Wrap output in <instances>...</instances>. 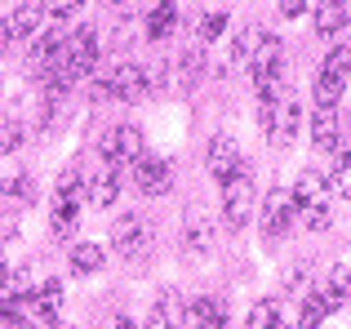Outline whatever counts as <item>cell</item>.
I'll return each mask as SVG.
<instances>
[{"instance_id": "1", "label": "cell", "mask_w": 351, "mask_h": 329, "mask_svg": "<svg viewBox=\"0 0 351 329\" xmlns=\"http://www.w3.org/2000/svg\"><path fill=\"white\" fill-rule=\"evenodd\" d=\"M80 169L76 164H67V169L58 173V191H53V200H49V232L53 236H71L76 232V223H80Z\"/></svg>"}, {"instance_id": "2", "label": "cell", "mask_w": 351, "mask_h": 329, "mask_svg": "<svg viewBox=\"0 0 351 329\" xmlns=\"http://www.w3.org/2000/svg\"><path fill=\"white\" fill-rule=\"evenodd\" d=\"M258 116H263L267 143H271L276 151H285V147H289V143H293V134H298V121H302L298 103H293V89L280 98V103H271V107H258Z\"/></svg>"}, {"instance_id": "3", "label": "cell", "mask_w": 351, "mask_h": 329, "mask_svg": "<svg viewBox=\"0 0 351 329\" xmlns=\"http://www.w3.org/2000/svg\"><path fill=\"white\" fill-rule=\"evenodd\" d=\"M254 218V178L245 169H236L232 178L223 182V223L240 232V227Z\"/></svg>"}, {"instance_id": "4", "label": "cell", "mask_w": 351, "mask_h": 329, "mask_svg": "<svg viewBox=\"0 0 351 329\" xmlns=\"http://www.w3.org/2000/svg\"><path fill=\"white\" fill-rule=\"evenodd\" d=\"M98 151H103V160L112 164V169H125V164H134L143 156V130H138V125H116V130L103 134Z\"/></svg>"}, {"instance_id": "5", "label": "cell", "mask_w": 351, "mask_h": 329, "mask_svg": "<svg viewBox=\"0 0 351 329\" xmlns=\"http://www.w3.org/2000/svg\"><path fill=\"white\" fill-rule=\"evenodd\" d=\"M98 94L120 98V103H143L152 94V85H147V71L138 62H120V67H112V76L98 85Z\"/></svg>"}, {"instance_id": "6", "label": "cell", "mask_w": 351, "mask_h": 329, "mask_svg": "<svg viewBox=\"0 0 351 329\" xmlns=\"http://www.w3.org/2000/svg\"><path fill=\"white\" fill-rule=\"evenodd\" d=\"M293 218H298L293 191L271 187V191H267V200H263V232H267V241H280V236L289 232V223H293Z\"/></svg>"}, {"instance_id": "7", "label": "cell", "mask_w": 351, "mask_h": 329, "mask_svg": "<svg viewBox=\"0 0 351 329\" xmlns=\"http://www.w3.org/2000/svg\"><path fill=\"white\" fill-rule=\"evenodd\" d=\"M129 169H134V187L143 196H165L173 187V164L160 160V156H138Z\"/></svg>"}, {"instance_id": "8", "label": "cell", "mask_w": 351, "mask_h": 329, "mask_svg": "<svg viewBox=\"0 0 351 329\" xmlns=\"http://www.w3.org/2000/svg\"><path fill=\"white\" fill-rule=\"evenodd\" d=\"M205 164H209V173H214L218 182H227L236 169H245L240 143L232 138V134H214V138H209V151H205Z\"/></svg>"}, {"instance_id": "9", "label": "cell", "mask_w": 351, "mask_h": 329, "mask_svg": "<svg viewBox=\"0 0 351 329\" xmlns=\"http://www.w3.org/2000/svg\"><path fill=\"white\" fill-rule=\"evenodd\" d=\"M147 245H152V227H147L138 214L120 218V223L112 227V249L120 254V258H138Z\"/></svg>"}, {"instance_id": "10", "label": "cell", "mask_w": 351, "mask_h": 329, "mask_svg": "<svg viewBox=\"0 0 351 329\" xmlns=\"http://www.w3.org/2000/svg\"><path fill=\"white\" fill-rule=\"evenodd\" d=\"M325 173L320 169H302L298 173V187H293V205H298V214H307V209H325Z\"/></svg>"}, {"instance_id": "11", "label": "cell", "mask_w": 351, "mask_h": 329, "mask_svg": "<svg viewBox=\"0 0 351 329\" xmlns=\"http://www.w3.org/2000/svg\"><path fill=\"white\" fill-rule=\"evenodd\" d=\"M214 249V227H209V218L200 214V209H191L187 227H182V254L187 258H200V254Z\"/></svg>"}, {"instance_id": "12", "label": "cell", "mask_w": 351, "mask_h": 329, "mask_svg": "<svg viewBox=\"0 0 351 329\" xmlns=\"http://www.w3.org/2000/svg\"><path fill=\"white\" fill-rule=\"evenodd\" d=\"M182 325L187 329H227V312L214 298H196V303L187 307V316H182Z\"/></svg>"}, {"instance_id": "13", "label": "cell", "mask_w": 351, "mask_h": 329, "mask_svg": "<svg viewBox=\"0 0 351 329\" xmlns=\"http://www.w3.org/2000/svg\"><path fill=\"white\" fill-rule=\"evenodd\" d=\"M338 107H316V116H311V143H316V151H334L338 147Z\"/></svg>"}, {"instance_id": "14", "label": "cell", "mask_w": 351, "mask_h": 329, "mask_svg": "<svg viewBox=\"0 0 351 329\" xmlns=\"http://www.w3.org/2000/svg\"><path fill=\"white\" fill-rule=\"evenodd\" d=\"M254 89H258V107H271V103H280L285 94H289V67H271L267 76H258L254 80Z\"/></svg>"}, {"instance_id": "15", "label": "cell", "mask_w": 351, "mask_h": 329, "mask_svg": "<svg viewBox=\"0 0 351 329\" xmlns=\"http://www.w3.org/2000/svg\"><path fill=\"white\" fill-rule=\"evenodd\" d=\"M280 62H285V49H280V40L263 32V40L254 45V58H249V71H254V80H258V76H267L271 67H280Z\"/></svg>"}, {"instance_id": "16", "label": "cell", "mask_w": 351, "mask_h": 329, "mask_svg": "<svg viewBox=\"0 0 351 329\" xmlns=\"http://www.w3.org/2000/svg\"><path fill=\"white\" fill-rule=\"evenodd\" d=\"M116 196H120V178H116L112 164H103V169L89 178V200H94L98 209H112V205H116Z\"/></svg>"}, {"instance_id": "17", "label": "cell", "mask_w": 351, "mask_h": 329, "mask_svg": "<svg viewBox=\"0 0 351 329\" xmlns=\"http://www.w3.org/2000/svg\"><path fill=\"white\" fill-rule=\"evenodd\" d=\"M173 27H178V5L173 0H160V5L147 9V40H165Z\"/></svg>"}, {"instance_id": "18", "label": "cell", "mask_w": 351, "mask_h": 329, "mask_svg": "<svg viewBox=\"0 0 351 329\" xmlns=\"http://www.w3.org/2000/svg\"><path fill=\"white\" fill-rule=\"evenodd\" d=\"M351 23L347 18V0H320L316 5V32L320 36H338Z\"/></svg>"}, {"instance_id": "19", "label": "cell", "mask_w": 351, "mask_h": 329, "mask_svg": "<svg viewBox=\"0 0 351 329\" xmlns=\"http://www.w3.org/2000/svg\"><path fill=\"white\" fill-rule=\"evenodd\" d=\"M338 307V298H329L325 289H316V294L302 303V316H298V329H320V321H329V312Z\"/></svg>"}, {"instance_id": "20", "label": "cell", "mask_w": 351, "mask_h": 329, "mask_svg": "<svg viewBox=\"0 0 351 329\" xmlns=\"http://www.w3.org/2000/svg\"><path fill=\"white\" fill-rule=\"evenodd\" d=\"M103 263H107V254H103V245H71V271H80V276H89V271H103Z\"/></svg>"}, {"instance_id": "21", "label": "cell", "mask_w": 351, "mask_h": 329, "mask_svg": "<svg viewBox=\"0 0 351 329\" xmlns=\"http://www.w3.org/2000/svg\"><path fill=\"white\" fill-rule=\"evenodd\" d=\"M40 23H45V9L40 5H18L14 18H9V32H14V36H36V32H40Z\"/></svg>"}, {"instance_id": "22", "label": "cell", "mask_w": 351, "mask_h": 329, "mask_svg": "<svg viewBox=\"0 0 351 329\" xmlns=\"http://www.w3.org/2000/svg\"><path fill=\"white\" fill-rule=\"evenodd\" d=\"M320 76H325V80H334V85H347V80H351V49H347V45H338V49L325 58Z\"/></svg>"}, {"instance_id": "23", "label": "cell", "mask_w": 351, "mask_h": 329, "mask_svg": "<svg viewBox=\"0 0 351 329\" xmlns=\"http://www.w3.org/2000/svg\"><path fill=\"white\" fill-rule=\"evenodd\" d=\"M276 321H280V307H276V298H263V303H254V307H249L245 329H271Z\"/></svg>"}, {"instance_id": "24", "label": "cell", "mask_w": 351, "mask_h": 329, "mask_svg": "<svg viewBox=\"0 0 351 329\" xmlns=\"http://www.w3.org/2000/svg\"><path fill=\"white\" fill-rule=\"evenodd\" d=\"M325 289L329 298H338V303H343V298L351 294V267H329V276H325Z\"/></svg>"}, {"instance_id": "25", "label": "cell", "mask_w": 351, "mask_h": 329, "mask_svg": "<svg viewBox=\"0 0 351 329\" xmlns=\"http://www.w3.org/2000/svg\"><path fill=\"white\" fill-rule=\"evenodd\" d=\"M200 62H205V58H200V40H196V49H187V53H182V62H178V85H182V89H191V85H196Z\"/></svg>"}, {"instance_id": "26", "label": "cell", "mask_w": 351, "mask_h": 329, "mask_svg": "<svg viewBox=\"0 0 351 329\" xmlns=\"http://www.w3.org/2000/svg\"><path fill=\"white\" fill-rule=\"evenodd\" d=\"M0 191H5V196H27V182H23V169H18V164H0Z\"/></svg>"}, {"instance_id": "27", "label": "cell", "mask_w": 351, "mask_h": 329, "mask_svg": "<svg viewBox=\"0 0 351 329\" xmlns=\"http://www.w3.org/2000/svg\"><path fill=\"white\" fill-rule=\"evenodd\" d=\"M223 32H227V14H223V9H218V14H205V18H200V45L218 40Z\"/></svg>"}, {"instance_id": "28", "label": "cell", "mask_w": 351, "mask_h": 329, "mask_svg": "<svg viewBox=\"0 0 351 329\" xmlns=\"http://www.w3.org/2000/svg\"><path fill=\"white\" fill-rule=\"evenodd\" d=\"M329 182L338 187V196H347V200H351V151H347V156L334 164V173H329Z\"/></svg>"}, {"instance_id": "29", "label": "cell", "mask_w": 351, "mask_h": 329, "mask_svg": "<svg viewBox=\"0 0 351 329\" xmlns=\"http://www.w3.org/2000/svg\"><path fill=\"white\" fill-rule=\"evenodd\" d=\"M147 329H173V307H169V298H165L160 307H152V312H147Z\"/></svg>"}, {"instance_id": "30", "label": "cell", "mask_w": 351, "mask_h": 329, "mask_svg": "<svg viewBox=\"0 0 351 329\" xmlns=\"http://www.w3.org/2000/svg\"><path fill=\"white\" fill-rule=\"evenodd\" d=\"M80 5H85V0H40L45 18H67V14H76Z\"/></svg>"}, {"instance_id": "31", "label": "cell", "mask_w": 351, "mask_h": 329, "mask_svg": "<svg viewBox=\"0 0 351 329\" xmlns=\"http://www.w3.org/2000/svg\"><path fill=\"white\" fill-rule=\"evenodd\" d=\"M18 143H23V125L5 121V125H0V151H14Z\"/></svg>"}, {"instance_id": "32", "label": "cell", "mask_w": 351, "mask_h": 329, "mask_svg": "<svg viewBox=\"0 0 351 329\" xmlns=\"http://www.w3.org/2000/svg\"><path fill=\"white\" fill-rule=\"evenodd\" d=\"M302 9H307V0H280V14L285 18H298Z\"/></svg>"}, {"instance_id": "33", "label": "cell", "mask_w": 351, "mask_h": 329, "mask_svg": "<svg viewBox=\"0 0 351 329\" xmlns=\"http://www.w3.org/2000/svg\"><path fill=\"white\" fill-rule=\"evenodd\" d=\"M9 40H14V32H9V18H0V53L9 49Z\"/></svg>"}, {"instance_id": "34", "label": "cell", "mask_w": 351, "mask_h": 329, "mask_svg": "<svg viewBox=\"0 0 351 329\" xmlns=\"http://www.w3.org/2000/svg\"><path fill=\"white\" fill-rule=\"evenodd\" d=\"M298 285H302V271H298V267L285 271V289H298Z\"/></svg>"}, {"instance_id": "35", "label": "cell", "mask_w": 351, "mask_h": 329, "mask_svg": "<svg viewBox=\"0 0 351 329\" xmlns=\"http://www.w3.org/2000/svg\"><path fill=\"white\" fill-rule=\"evenodd\" d=\"M116 329H138V325L129 321V316H120V321H116Z\"/></svg>"}, {"instance_id": "36", "label": "cell", "mask_w": 351, "mask_h": 329, "mask_svg": "<svg viewBox=\"0 0 351 329\" xmlns=\"http://www.w3.org/2000/svg\"><path fill=\"white\" fill-rule=\"evenodd\" d=\"M9 276V263H5V254H0V280H5Z\"/></svg>"}, {"instance_id": "37", "label": "cell", "mask_w": 351, "mask_h": 329, "mask_svg": "<svg viewBox=\"0 0 351 329\" xmlns=\"http://www.w3.org/2000/svg\"><path fill=\"white\" fill-rule=\"evenodd\" d=\"M271 329H289V325H280V321H276V325H271Z\"/></svg>"}, {"instance_id": "38", "label": "cell", "mask_w": 351, "mask_h": 329, "mask_svg": "<svg viewBox=\"0 0 351 329\" xmlns=\"http://www.w3.org/2000/svg\"><path fill=\"white\" fill-rule=\"evenodd\" d=\"M152 5H160V0H147V9H152Z\"/></svg>"}, {"instance_id": "39", "label": "cell", "mask_w": 351, "mask_h": 329, "mask_svg": "<svg viewBox=\"0 0 351 329\" xmlns=\"http://www.w3.org/2000/svg\"><path fill=\"white\" fill-rule=\"evenodd\" d=\"M347 307H351V294H347Z\"/></svg>"}]
</instances>
